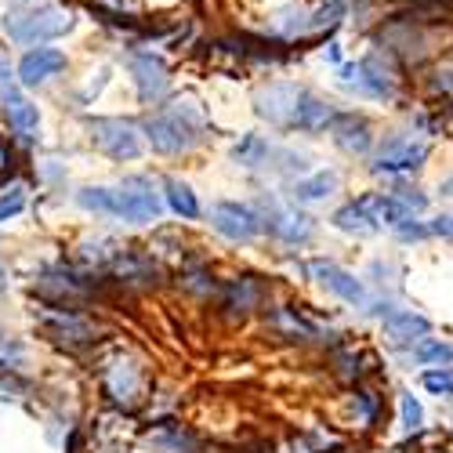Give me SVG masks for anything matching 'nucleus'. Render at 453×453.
<instances>
[{
	"label": "nucleus",
	"instance_id": "obj_1",
	"mask_svg": "<svg viewBox=\"0 0 453 453\" xmlns=\"http://www.w3.org/2000/svg\"><path fill=\"white\" fill-rule=\"evenodd\" d=\"M203 131H207V112L196 98H174L142 124L145 142L164 157H181L188 149H196L203 142Z\"/></svg>",
	"mask_w": 453,
	"mask_h": 453
},
{
	"label": "nucleus",
	"instance_id": "obj_4",
	"mask_svg": "<svg viewBox=\"0 0 453 453\" xmlns=\"http://www.w3.org/2000/svg\"><path fill=\"white\" fill-rule=\"evenodd\" d=\"M88 138L109 160H138L142 157V127L124 117H88Z\"/></svg>",
	"mask_w": 453,
	"mask_h": 453
},
{
	"label": "nucleus",
	"instance_id": "obj_11",
	"mask_svg": "<svg viewBox=\"0 0 453 453\" xmlns=\"http://www.w3.org/2000/svg\"><path fill=\"white\" fill-rule=\"evenodd\" d=\"M381 207H385V196L366 193V196H359L349 207L337 211L334 225L342 233H352V236H373L377 229H381Z\"/></svg>",
	"mask_w": 453,
	"mask_h": 453
},
{
	"label": "nucleus",
	"instance_id": "obj_19",
	"mask_svg": "<svg viewBox=\"0 0 453 453\" xmlns=\"http://www.w3.org/2000/svg\"><path fill=\"white\" fill-rule=\"evenodd\" d=\"M4 102H8V120H12L15 134H19V138H26V142H33V138H36V131H41V109H36L29 98H22V95H19V88L4 91Z\"/></svg>",
	"mask_w": 453,
	"mask_h": 453
},
{
	"label": "nucleus",
	"instance_id": "obj_16",
	"mask_svg": "<svg viewBox=\"0 0 453 453\" xmlns=\"http://www.w3.org/2000/svg\"><path fill=\"white\" fill-rule=\"evenodd\" d=\"M312 269H316L319 283H323L330 294H337L342 301H349V305H363V301H366V287H363L349 269L334 265V261H316Z\"/></svg>",
	"mask_w": 453,
	"mask_h": 453
},
{
	"label": "nucleus",
	"instance_id": "obj_14",
	"mask_svg": "<svg viewBox=\"0 0 453 453\" xmlns=\"http://www.w3.org/2000/svg\"><path fill=\"white\" fill-rule=\"evenodd\" d=\"M265 229L273 236H280L283 243H309L312 233H316V225L309 214H301V211H290V207H280V203H269L265 207Z\"/></svg>",
	"mask_w": 453,
	"mask_h": 453
},
{
	"label": "nucleus",
	"instance_id": "obj_27",
	"mask_svg": "<svg viewBox=\"0 0 453 453\" xmlns=\"http://www.w3.org/2000/svg\"><path fill=\"white\" fill-rule=\"evenodd\" d=\"M421 385L432 395H453V366H432L421 373Z\"/></svg>",
	"mask_w": 453,
	"mask_h": 453
},
{
	"label": "nucleus",
	"instance_id": "obj_17",
	"mask_svg": "<svg viewBox=\"0 0 453 453\" xmlns=\"http://www.w3.org/2000/svg\"><path fill=\"white\" fill-rule=\"evenodd\" d=\"M265 301V283H257L254 276H243V280H233L221 294V309L233 312V316H247L254 309H261Z\"/></svg>",
	"mask_w": 453,
	"mask_h": 453
},
{
	"label": "nucleus",
	"instance_id": "obj_34",
	"mask_svg": "<svg viewBox=\"0 0 453 453\" xmlns=\"http://www.w3.org/2000/svg\"><path fill=\"white\" fill-rule=\"evenodd\" d=\"M323 55H326L334 65H342V44H337V41H330V44L323 48Z\"/></svg>",
	"mask_w": 453,
	"mask_h": 453
},
{
	"label": "nucleus",
	"instance_id": "obj_13",
	"mask_svg": "<svg viewBox=\"0 0 453 453\" xmlns=\"http://www.w3.org/2000/svg\"><path fill=\"white\" fill-rule=\"evenodd\" d=\"M330 138L349 157H366L373 149V127L363 112H337V120L330 124Z\"/></svg>",
	"mask_w": 453,
	"mask_h": 453
},
{
	"label": "nucleus",
	"instance_id": "obj_24",
	"mask_svg": "<svg viewBox=\"0 0 453 453\" xmlns=\"http://www.w3.org/2000/svg\"><path fill=\"white\" fill-rule=\"evenodd\" d=\"M77 203L84 211H95V214H112L117 218V188H105V185H88L77 193Z\"/></svg>",
	"mask_w": 453,
	"mask_h": 453
},
{
	"label": "nucleus",
	"instance_id": "obj_31",
	"mask_svg": "<svg viewBox=\"0 0 453 453\" xmlns=\"http://www.w3.org/2000/svg\"><path fill=\"white\" fill-rule=\"evenodd\" d=\"M399 410H403V425H406V428H413V432H418V428L425 425V410H421V403L413 399L410 392H403V399H399Z\"/></svg>",
	"mask_w": 453,
	"mask_h": 453
},
{
	"label": "nucleus",
	"instance_id": "obj_32",
	"mask_svg": "<svg viewBox=\"0 0 453 453\" xmlns=\"http://www.w3.org/2000/svg\"><path fill=\"white\" fill-rule=\"evenodd\" d=\"M392 196H395V200H403L410 211H425V207H428V196H425V193H418V188H410V185H399Z\"/></svg>",
	"mask_w": 453,
	"mask_h": 453
},
{
	"label": "nucleus",
	"instance_id": "obj_5",
	"mask_svg": "<svg viewBox=\"0 0 453 453\" xmlns=\"http://www.w3.org/2000/svg\"><path fill=\"white\" fill-rule=\"evenodd\" d=\"M164 211L160 203V193H157V185L142 178V174H131L117 185V218L124 221H134V225H149V221H157Z\"/></svg>",
	"mask_w": 453,
	"mask_h": 453
},
{
	"label": "nucleus",
	"instance_id": "obj_10",
	"mask_svg": "<svg viewBox=\"0 0 453 453\" xmlns=\"http://www.w3.org/2000/svg\"><path fill=\"white\" fill-rule=\"evenodd\" d=\"M36 323L48 330V337H55L62 345H91L98 334L95 323H88L77 312H65V309H41L36 312Z\"/></svg>",
	"mask_w": 453,
	"mask_h": 453
},
{
	"label": "nucleus",
	"instance_id": "obj_21",
	"mask_svg": "<svg viewBox=\"0 0 453 453\" xmlns=\"http://www.w3.org/2000/svg\"><path fill=\"white\" fill-rule=\"evenodd\" d=\"M273 153H276V145L269 138H261V134H243L236 145H233V160L247 171H261V167H269L273 164Z\"/></svg>",
	"mask_w": 453,
	"mask_h": 453
},
{
	"label": "nucleus",
	"instance_id": "obj_20",
	"mask_svg": "<svg viewBox=\"0 0 453 453\" xmlns=\"http://www.w3.org/2000/svg\"><path fill=\"white\" fill-rule=\"evenodd\" d=\"M337 185H342L337 171H316V174L297 178L294 188H290V196L297 203H323V200H330L337 193Z\"/></svg>",
	"mask_w": 453,
	"mask_h": 453
},
{
	"label": "nucleus",
	"instance_id": "obj_3",
	"mask_svg": "<svg viewBox=\"0 0 453 453\" xmlns=\"http://www.w3.org/2000/svg\"><path fill=\"white\" fill-rule=\"evenodd\" d=\"M337 77H342V84L356 95H366L377 102L395 98V58L388 51L366 55L359 62H342L337 65Z\"/></svg>",
	"mask_w": 453,
	"mask_h": 453
},
{
	"label": "nucleus",
	"instance_id": "obj_9",
	"mask_svg": "<svg viewBox=\"0 0 453 453\" xmlns=\"http://www.w3.org/2000/svg\"><path fill=\"white\" fill-rule=\"evenodd\" d=\"M211 225H214V233H221L225 240H233V243H250L257 233H261V214L243 207V203H233V200H221L211 207Z\"/></svg>",
	"mask_w": 453,
	"mask_h": 453
},
{
	"label": "nucleus",
	"instance_id": "obj_2",
	"mask_svg": "<svg viewBox=\"0 0 453 453\" xmlns=\"http://www.w3.org/2000/svg\"><path fill=\"white\" fill-rule=\"evenodd\" d=\"M0 26H4L8 41L22 44V48H41V44L55 41V36H65V33L77 29V15H73V8L51 4V0H44V4L22 0V4L4 12Z\"/></svg>",
	"mask_w": 453,
	"mask_h": 453
},
{
	"label": "nucleus",
	"instance_id": "obj_18",
	"mask_svg": "<svg viewBox=\"0 0 453 453\" xmlns=\"http://www.w3.org/2000/svg\"><path fill=\"white\" fill-rule=\"evenodd\" d=\"M428 330H432V323L418 312H388L385 316V337L392 345H421Z\"/></svg>",
	"mask_w": 453,
	"mask_h": 453
},
{
	"label": "nucleus",
	"instance_id": "obj_26",
	"mask_svg": "<svg viewBox=\"0 0 453 453\" xmlns=\"http://www.w3.org/2000/svg\"><path fill=\"white\" fill-rule=\"evenodd\" d=\"M269 167H273L276 174H283V178H301V174L309 171V160L301 157V153H294V149H280V145H276Z\"/></svg>",
	"mask_w": 453,
	"mask_h": 453
},
{
	"label": "nucleus",
	"instance_id": "obj_12",
	"mask_svg": "<svg viewBox=\"0 0 453 453\" xmlns=\"http://www.w3.org/2000/svg\"><path fill=\"white\" fill-rule=\"evenodd\" d=\"M65 65H69V58H65V51H58V48H48V44L29 48V51L22 55V62H19V84H22V88H41V84L55 81Z\"/></svg>",
	"mask_w": 453,
	"mask_h": 453
},
{
	"label": "nucleus",
	"instance_id": "obj_8",
	"mask_svg": "<svg viewBox=\"0 0 453 453\" xmlns=\"http://www.w3.org/2000/svg\"><path fill=\"white\" fill-rule=\"evenodd\" d=\"M301 91H305V88H297L290 81H273L265 88H257V95H254L257 117L276 124V127H290L294 112H297V102H301Z\"/></svg>",
	"mask_w": 453,
	"mask_h": 453
},
{
	"label": "nucleus",
	"instance_id": "obj_35",
	"mask_svg": "<svg viewBox=\"0 0 453 453\" xmlns=\"http://www.w3.org/2000/svg\"><path fill=\"white\" fill-rule=\"evenodd\" d=\"M8 160H12V157H8V149L0 145V167H8Z\"/></svg>",
	"mask_w": 453,
	"mask_h": 453
},
{
	"label": "nucleus",
	"instance_id": "obj_36",
	"mask_svg": "<svg viewBox=\"0 0 453 453\" xmlns=\"http://www.w3.org/2000/svg\"><path fill=\"white\" fill-rule=\"evenodd\" d=\"M442 193H446V196H453V178H446V181H442Z\"/></svg>",
	"mask_w": 453,
	"mask_h": 453
},
{
	"label": "nucleus",
	"instance_id": "obj_33",
	"mask_svg": "<svg viewBox=\"0 0 453 453\" xmlns=\"http://www.w3.org/2000/svg\"><path fill=\"white\" fill-rule=\"evenodd\" d=\"M432 236H449L453 240V214H442L432 221Z\"/></svg>",
	"mask_w": 453,
	"mask_h": 453
},
{
	"label": "nucleus",
	"instance_id": "obj_29",
	"mask_svg": "<svg viewBox=\"0 0 453 453\" xmlns=\"http://www.w3.org/2000/svg\"><path fill=\"white\" fill-rule=\"evenodd\" d=\"M273 323L280 326V330H287V334H301V337H312L316 334V326L312 323H305L297 312H290V309H276L273 312Z\"/></svg>",
	"mask_w": 453,
	"mask_h": 453
},
{
	"label": "nucleus",
	"instance_id": "obj_6",
	"mask_svg": "<svg viewBox=\"0 0 453 453\" xmlns=\"http://www.w3.org/2000/svg\"><path fill=\"white\" fill-rule=\"evenodd\" d=\"M127 69H131V81H134V91L145 105H157L164 102L167 88H171V73H167V62L153 51H142L134 48L127 55Z\"/></svg>",
	"mask_w": 453,
	"mask_h": 453
},
{
	"label": "nucleus",
	"instance_id": "obj_23",
	"mask_svg": "<svg viewBox=\"0 0 453 453\" xmlns=\"http://www.w3.org/2000/svg\"><path fill=\"white\" fill-rule=\"evenodd\" d=\"M149 446L160 449V453H200V442L181 432V428H164V432H153L149 435Z\"/></svg>",
	"mask_w": 453,
	"mask_h": 453
},
{
	"label": "nucleus",
	"instance_id": "obj_7",
	"mask_svg": "<svg viewBox=\"0 0 453 453\" xmlns=\"http://www.w3.org/2000/svg\"><path fill=\"white\" fill-rule=\"evenodd\" d=\"M428 153H432L428 142L395 134V138H388V142L373 153V164H370V167H373V174H406V171L425 167Z\"/></svg>",
	"mask_w": 453,
	"mask_h": 453
},
{
	"label": "nucleus",
	"instance_id": "obj_28",
	"mask_svg": "<svg viewBox=\"0 0 453 453\" xmlns=\"http://www.w3.org/2000/svg\"><path fill=\"white\" fill-rule=\"evenodd\" d=\"M26 211V188L15 181L12 188H0V221H8Z\"/></svg>",
	"mask_w": 453,
	"mask_h": 453
},
{
	"label": "nucleus",
	"instance_id": "obj_30",
	"mask_svg": "<svg viewBox=\"0 0 453 453\" xmlns=\"http://www.w3.org/2000/svg\"><path fill=\"white\" fill-rule=\"evenodd\" d=\"M413 356H418V363H453V345H446V342H428V337H425Z\"/></svg>",
	"mask_w": 453,
	"mask_h": 453
},
{
	"label": "nucleus",
	"instance_id": "obj_15",
	"mask_svg": "<svg viewBox=\"0 0 453 453\" xmlns=\"http://www.w3.org/2000/svg\"><path fill=\"white\" fill-rule=\"evenodd\" d=\"M334 120H337L334 102L305 88V91H301V102H297V112H294V124H290V127L301 131V134H319V131H326Z\"/></svg>",
	"mask_w": 453,
	"mask_h": 453
},
{
	"label": "nucleus",
	"instance_id": "obj_25",
	"mask_svg": "<svg viewBox=\"0 0 453 453\" xmlns=\"http://www.w3.org/2000/svg\"><path fill=\"white\" fill-rule=\"evenodd\" d=\"M105 385H109V392L117 395L120 403H131V399H134V392H138V370H134L131 363H117V366L109 370Z\"/></svg>",
	"mask_w": 453,
	"mask_h": 453
},
{
	"label": "nucleus",
	"instance_id": "obj_22",
	"mask_svg": "<svg viewBox=\"0 0 453 453\" xmlns=\"http://www.w3.org/2000/svg\"><path fill=\"white\" fill-rule=\"evenodd\" d=\"M164 196H167V207H171L178 218H185V221L200 218V200H196V193H193V188H188L185 181L167 178V181H164Z\"/></svg>",
	"mask_w": 453,
	"mask_h": 453
}]
</instances>
